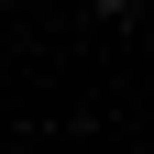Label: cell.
<instances>
[{
	"label": "cell",
	"instance_id": "6da1fadb",
	"mask_svg": "<svg viewBox=\"0 0 154 154\" xmlns=\"http://www.w3.org/2000/svg\"><path fill=\"white\" fill-rule=\"evenodd\" d=\"M99 11H132V0H99Z\"/></svg>",
	"mask_w": 154,
	"mask_h": 154
}]
</instances>
